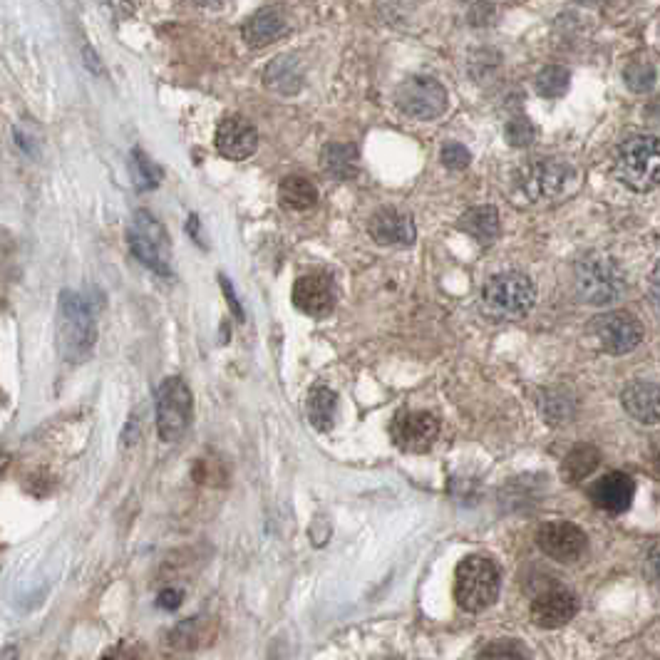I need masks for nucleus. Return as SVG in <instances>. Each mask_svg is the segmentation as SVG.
<instances>
[{
    "instance_id": "nucleus-9",
    "label": "nucleus",
    "mask_w": 660,
    "mask_h": 660,
    "mask_svg": "<svg viewBox=\"0 0 660 660\" xmlns=\"http://www.w3.org/2000/svg\"><path fill=\"white\" fill-rule=\"evenodd\" d=\"M395 102L412 120H437L447 110V90L435 77L415 75L397 87Z\"/></svg>"
},
{
    "instance_id": "nucleus-39",
    "label": "nucleus",
    "mask_w": 660,
    "mask_h": 660,
    "mask_svg": "<svg viewBox=\"0 0 660 660\" xmlns=\"http://www.w3.org/2000/svg\"><path fill=\"white\" fill-rule=\"evenodd\" d=\"M5 467H8V462H5V457H0V477H3Z\"/></svg>"
},
{
    "instance_id": "nucleus-31",
    "label": "nucleus",
    "mask_w": 660,
    "mask_h": 660,
    "mask_svg": "<svg viewBox=\"0 0 660 660\" xmlns=\"http://www.w3.org/2000/svg\"><path fill=\"white\" fill-rule=\"evenodd\" d=\"M477 660H529L527 651L514 641H494L482 648Z\"/></svg>"
},
{
    "instance_id": "nucleus-28",
    "label": "nucleus",
    "mask_w": 660,
    "mask_h": 660,
    "mask_svg": "<svg viewBox=\"0 0 660 660\" xmlns=\"http://www.w3.org/2000/svg\"><path fill=\"white\" fill-rule=\"evenodd\" d=\"M656 77V67L646 63V60H636V63L628 65L626 72H623V80H626L628 90L636 92V95L651 92L653 87H656Z\"/></svg>"
},
{
    "instance_id": "nucleus-32",
    "label": "nucleus",
    "mask_w": 660,
    "mask_h": 660,
    "mask_svg": "<svg viewBox=\"0 0 660 660\" xmlns=\"http://www.w3.org/2000/svg\"><path fill=\"white\" fill-rule=\"evenodd\" d=\"M440 159L447 169H452V172H460V169L469 167V162H472V154H469V149L462 147V144L447 142L445 147H442Z\"/></svg>"
},
{
    "instance_id": "nucleus-29",
    "label": "nucleus",
    "mask_w": 660,
    "mask_h": 660,
    "mask_svg": "<svg viewBox=\"0 0 660 660\" xmlns=\"http://www.w3.org/2000/svg\"><path fill=\"white\" fill-rule=\"evenodd\" d=\"M539 407H541V412H544L546 420H549L551 425H559V422H564L566 417L571 415L574 400H571V397L566 393H561V390H546V393L541 395Z\"/></svg>"
},
{
    "instance_id": "nucleus-6",
    "label": "nucleus",
    "mask_w": 660,
    "mask_h": 660,
    "mask_svg": "<svg viewBox=\"0 0 660 660\" xmlns=\"http://www.w3.org/2000/svg\"><path fill=\"white\" fill-rule=\"evenodd\" d=\"M127 239H130L132 254L149 271L159 276H172V249H169V236L162 221H157L144 209L134 211Z\"/></svg>"
},
{
    "instance_id": "nucleus-10",
    "label": "nucleus",
    "mask_w": 660,
    "mask_h": 660,
    "mask_svg": "<svg viewBox=\"0 0 660 660\" xmlns=\"http://www.w3.org/2000/svg\"><path fill=\"white\" fill-rule=\"evenodd\" d=\"M591 335L606 353L626 355L636 350L643 340V326L628 311H611L594 318Z\"/></svg>"
},
{
    "instance_id": "nucleus-21",
    "label": "nucleus",
    "mask_w": 660,
    "mask_h": 660,
    "mask_svg": "<svg viewBox=\"0 0 660 660\" xmlns=\"http://www.w3.org/2000/svg\"><path fill=\"white\" fill-rule=\"evenodd\" d=\"M264 82L268 90L278 92V95H296L303 85L301 63H298L296 58H291V55H281V58H276L273 63H268Z\"/></svg>"
},
{
    "instance_id": "nucleus-18",
    "label": "nucleus",
    "mask_w": 660,
    "mask_h": 660,
    "mask_svg": "<svg viewBox=\"0 0 660 660\" xmlns=\"http://www.w3.org/2000/svg\"><path fill=\"white\" fill-rule=\"evenodd\" d=\"M621 405L628 415L641 425H658L660 422V388L646 380L626 385L621 393Z\"/></svg>"
},
{
    "instance_id": "nucleus-27",
    "label": "nucleus",
    "mask_w": 660,
    "mask_h": 660,
    "mask_svg": "<svg viewBox=\"0 0 660 660\" xmlns=\"http://www.w3.org/2000/svg\"><path fill=\"white\" fill-rule=\"evenodd\" d=\"M132 177H134V187L139 192H149V189L157 187L162 182V169L142 152V149H134L132 152Z\"/></svg>"
},
{
    "instance_id": "nucleus-1",
    "label": "nucleus",
    "mask_w": 660,
    "mask_h": 660,
    "mask_svg": "<svg viewBox=\"0 0 660 660\" xmlns=\"http://www.w3.org/2000/svg\"><path fill=\"white\" fill-rule=\"evenodd\" d=\"M97 340L95 313L90 303L77 293L65 291L58 308V348L67 363H82L90 358Z\"/></svg>"
},
{
    "instance_id": "nucleus-14",
    "label": "nucleus",
    "mask_w": 660,
    "mask_h": 660,
    "mask_svg": "<svg viewBox=\"0 0 660 660\" xmlns=\"http://www.w3.org/2000/svg\"><path fill=\"white\" fill-rule=\"evenodd\" d=\"M335 288L326 273H306L293 286V306L306 316L323 318L333 311Z\"/></svg>"
},
{
    "instance_id": "nucleus-7",
    "label": "nucleus",
    "mask_w": 660,
    "mask_h": 660,
    "mask_svg": "<svg viewBox=\"0 0 660 660\" xmlns=\"http://www.w3.org/2000/svg\"><path fill=\"white\" fill-rule=\"evenodd\" d=\"M194 417L192 390L182 378H167L157 388V432L162 442H177L187 435Z\"/></svg>"
},
{
    "instance_id": "nucleus-41",
    "label": "nucleus",
    "mask_w": 660,
    "mask_h": 660,
    "mask_svg": "<svg viewBox=\"0 0 660 660\" xmlns=\"http://www.w3.org/2000/svg\"><path fill=\"white\" fill-rule=\"evenodd\" d=\"M380 660H397V658H380Z\"/></svg>"
},
{
    "instance_id": "nucleus-3",
    "label": "nucleus",
    "mask_w": 660,
    "mask_h": 660,
    "mask_svg": "<svg viewBox=\"0 0 660 660\" xmlns=\"http://www.w3.org/2000/svg\"><path fill=\"white\" fill-rule=\"evenodd\" d=\"M616 177L633 192L660 187V139L651 134L628 137L616 152Z\"/></svg>"
},
{
    "instance_id": "nucleus-13",
    "label": "nucleus",
    "mask_w": 660,
    "mask_h": 660,
    "mask_svg": "<svg viewBox=\"0 0 660 660\" xmlns=\"http://www.w3.org/2000/svg\"><path fill=\"white\" fill-rule=\"evenodd\" d=\"M256 147H259V132L246 117L231 115L221 120L219 130H216V149L221 152V157L241 162V159H249Z\"/></svg>"
},
{
    "instance_id": "nucleus-23",
    "label": "nucleus",
    "mask_w": 660,
    "mask_h": 660,
    "mask_svg": "<svg viewBox=\"0 0 660 660\" xmlns=\"http://www.w3.org/2000/svg\"><path fill=\"white\" fill-rule=\"evenodd\" d=\"M278 197H281V204L291 211H306L311 209L313 204L318 201V189L313 187L311 179L298 177V174H291L281 182V189H278Z\"/></svg>"
},
{
    "instance_id": "nucleus-33",
    "label": "nucleus",
    "mask_w": 660,
    "mask_h": 660,
    "mask_svg": "<svg viewBox=\"0 0 660 660\" xmlns=\"http://www.w3.org/2000/svg\"><path fill=\"white\" fill-rule=\"evenodd\" d=\"M648 296H651L653 308L660 313V261L656 264V268H653L651 281H648Z\"/></svg>"
},
{
    "instance_id": "nucleus-20",
    "label": "nucleus",
    "mask_w": 660,
    "mask_h": 660,
    "mask_svg": "<svg viewBox=\"0 0 660 660\" xmlns=\"http://www.w3.org/2000/svg\"><path fill=\"white\" fill-rule=\"evenodd\" d=\"M460 229L464 231L467 236H472L477 244H494L499 236V211L494 209V206H472V209H467L462 214L460 219Z\"/></svg>"
},
{
    "instance_id": "nucleus-16",
    "label": "nucleus",
    "mask_w": 660,
    "mask_h": 660,
    "mask_svg": "<svg viewBox=\"0 0 660 660\" xmlns=\"http://www.w3.org/2000/svg\"><path fill=\"white\" fill-rule=\"evenodd\" d=\"M579 611V601L566 589L541 591L531 601V621L539 628H561L571 621Z\"/></svg>"
},
{
    "instance_id": "nucleus-4",
    "label": "nucleus",
    "mask_w": 660,
    "mask_h": 660,
    "mask_svg": "<svg viewBox=\"0 0 660 660\" xmlns=\"http://www.w3.org/2000/svg\"><path fill=\"white\" fill-rule=\"evenodd\" d=\"M536 288L529 276L519 271H504L487 278L482 286V306L497 321H519L534 308Z\"/></svg>"
},
{
    "instance_id": "nucleus-37",
    "label": "nucleus",
    "mask_w": 660,
    "mask_h": 660,
    "mask_svg": "<svg viewBox=\"0 0 660 660\" xmlns=\"http://www.w3.org/2000/svg\"><path fill=\"white\" fill-rule=\"evenodd\" d=\"M192 3L204 5V8H216V5H221V0H192Z\"/></svg>"
},
{
    "instance_id": "nucleus-35",
    "label": "nucleus",
    "mask_w": 660,
    "mask_h": 660,
    "mask_svg": "<svg viewBox=\"0 0 660 660\" xmlns=\"http://www.w3.org/2000/svg\"><path fill=\"white\" fill-rule=\"evenodd\" d=\"M648 571H651V579L660 586V544H656L648 554Z\"/></svg>"
},
{
    "instance_id": "nucleus-11",
    "label": "nucleus",
    "mask_w": 660,
    "mask_h": 660,
    "mask_svg": "<svg viewBox=\"0 0 660 660\" xmlns=\"http://www.w3.org/2000/svg\"><path fill=\"white\" fill-rule=\"evenodd\" d=\"M437 435H440V422L435 415L422 410L400 412L390 425V437L405 452H427L435 445Z\"/></svg>"
},
{
    "instance_id": "nucleus-12",
    "label": "nucleus",
    "mask_w": 660,
    "mask_h": 660,
    "mask_svg": "<svg viewBox=\"0 0 660 660\" xmlns=\"http://www.w3.org/2000/svg\"><path fill=\"white\" fill-rule=\"evenodd\" d=\"M536 544L549 559L574 564L586 551V534L571 522H546L536 531Z\"/></svg>"
},
{
    "instance_id": "nucleus-5",
    "label": "nucleus",
    "mask_w": 660,
    "mask_h": 660,
    "mask_svg": "<svg viewBox=\"0 0 660 660\" xmlns=\"http://www.w3.org/2000/svg\"><path fill=\"white\" fill-rule=\"evenodd\" d=\"M499 569L487 556H467L455 574V598L469 613L484 611L499 596Z\"/></svg>"
},
{
    "instance_id": "nucleus-2",
    "label": "nucleus",
    "mask_w": 660,
    "mask_h": 660,
    "mask_svg": "<svg viewBox=\"0 0 660 660\" xmlns=\"http://www.w3.org/2000/svg\"><path fill=\"white\" fill-rule=\"evenodd\" d=\"M576 293L589 306H611L626 291V281L616 261L606 254H584L574 264Z\"/></svg>"
},
{
    "instance_id": "nucleus-30",
    "label": "nucleus",
    "mask_w": 660,
    "mask_h": 660,
    "mask_svg": "<svg viewBox=\"0 0 660 660\" xmlns=\"http://www.w3.org/2000/svg\"><path fill=\"white\" fill-rule=\"evenodd\" d=\"M504 137H507V142L512 144V147H519V149L529 147V144L536 139L534 122L524 115L512 117V120L507 122V127H504Z\"/></svg>"
},
{
    "instance_id": "nucleus-8",
    "label": "nucleus",
    "mask_w": 660,
    "mask_h": 660,
    "mask_svg": "<svg viewBox=\"0 0 660 660\" xmlns=\"http://www.w3.org/2000/svg\"><path fill=\"white\" fill-rule=\"evenodd\" d=\"M571 177H574V169L566 162L554 157H539L529 159L514 172V187L527 201H544L564 192Z\"/></svg>"
},
{
    "instance_id": "nucleus-17",
    "label": "nucleus",
    "mask_w": 660,
    "mask_h": 660,
    "mask_svg": "<svg viewBox=\"0 0 660 660\" xmlns=\"http://www.w3.org/2000/svg\"><path fill=\"white\" fill-rule=\"evenodd\" d=\"M633 494H636V484L628 474L608 472L591 487V502L603 512L621 514L631 507Z\"/></svg>"
},
{
    "instance_id": "nucleus-22",
    "label": "nucleus",
    "mask_w": 660,
    "mask_h": 660,
    "mask_svg": "<svg viewBox=\"0 0 660 660\" xmlns=\"http://www.w3.org/2000/svg\"><path fill=\"white\" fill-rule=\"evenodd\" d=\"M321 164L333 179H353L358 174V149L353 144H328L321 154Z\"/></svg>"
},
{
    "instance_id": "nucleus-38",
    "label": "nucleus",
    "mask_w": 660,
    "mask_h": 660,
    "mask_svg": "<svg viewBox=\"0 0 660 660\" xmlns=\"http://www.w3.org/2000/svg\"><path fill=\"white\" fill-rule=\"evenodd\" d=\"M653 467H656L658 472H660V450L656 452V455H653Z\"/></svg>"
},
{
    "instance_id": "nucleus-15",
    "label": "nucleus",
    "mask_w": 660,
    "mask_h": 660,
    "mask_svg": "<svg viewBox=\"0 0 660 660\" xmlns=\"http://www.w3.org/2000/svg\"><path fill=\"white\" fill-rule=\"evenodd\" d=\"M370 236H373L375 244L380 246H410L415 244V221L410 214H402V211L393 209V206H385L378 209L370 216L368 224Z\"/></svg>"
},
{
    "instance_id": "nucleus-36",
    "label": "nucleus",
    "mask_w": 660,
    "mask_h": 660,
    "mask_svg": "<svg viewBox=\"0 0 660 660\" xmlns=\"http://www.w3.org/2000/svg\"><path fill=\"white\" fill-rule=\"evenodd\" d=\"M219 281H221V288H224V293H226V301H229L231 311H234L236 316H239V318H244V311H241L239 301H236L234 291H231V283H229V278H226V276H219Z\"/></svg>"
},
{
    "instance_id": "nucleus-24",
    "label": "nucleus",
    "mask_w": 660,
    "mask_h": 660,
    "mask_svg": "<svg viewBox=\"0 0 660 660\" xmlns=\"http://www.w3.org/2000/svg\"><path fill=\"white\" fill-rule=\"evenodd\" d=\"M335 410H338V395L326 388V385H318V388L308 393L306 412L316 430H330L335 420Z\"/></svg>"
},
{
    "instance_id": "nucleus-25",
    "label": "nucleus",
    "mask_w": 660,
    "mask_h": 660,
    "mask_svg": "<svg viewBox=\"0 0 660 660\" xmlns=\"http://www.w3.org/2000/svg\"><path fill=\"white\" fill-rule=\"evenodd\" d=\"M598 462H601V452L594 445H579L566 455L564 464H561V474H564L566 482L576 484L589 477L591 472H596Z\"/></svg>"
},
{
    "instance_id": "nucleus-34",
    "label": "nucleus",
    "mask_w": 660,
    "mask_h": 660,
    "mask_svg": "<svg viewBox=\"0 0 660 660\" xmlns=\"http://www.w3.org/2000/svg\"><path fill=\"white\" fill-rule=\"evenodd\" d=\"M179 603H182V591L167 589L159 594V606H162L164 611H177Z\"/></svg>"
},
{
    "instance_id": "nucleus-19",
    "label": "nucleus",
    "mask_w": 660,
    "mask_h": 660,
    "mask_svg": "<svg viewBox=\"0 0 660 660\" xmlns=\"http://www.w3.org/2000/svg\"><path fill=\"white\" fill-rule=\"evenodd\" d=\"M286 28L288 23L281 8H261L246 20L241 35H244L246 45H251V48H266V45L276 43L286 33Z\"/></svg>"
},
{
    "instance_id": "nucleus-26",
    "label": "nucleus",
    "mask_w": 660,
    "mask_h": 660,
    "mask_svg": "<svg viewBox=\"0 0 660 660\" xmlns=\"http://www.w3.org/2000/svg\"><path fill=\"white\" fill-rule=\"evenodd\" d=\"M571 85V72L561 65H549L536 75V92L546 100H556V97L564 95Z\"/></svg>"
},
{
    "instance_id": "nucleus-40",
    "label": "nucleus",
    "mask_w": 660,
    "mask_h": 660,
    "mask_svg": "<svg viewBox=\"0 0 660 660\" xmlns=\"http://www.w3.org/2000/svg\"><path fill=\"white\" fill-rule=\"evenodd\" d=\"M579 3H584V5H596L598 0H579Z\"/></svg>"
}]
</instances>
